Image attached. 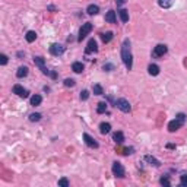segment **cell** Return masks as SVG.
<instances>
[{"label": "cell", "mask_w": 187, "mask_h": 187, "mask_svg": "<svg viewBox=\"0 0 187 187\" xmlns=\"http://www.w3.org/2000/svg\"><path fill=\"white\" fill-rule=\"evenodd\" d=\"M181 126H183V123H181L180 120H177V119H175V120H171L170 123H168V130H170L171 133H172V132L178 130V129H180Z\"/></svg>", "instance_id": "11"}, {"label": "cell", "mask_w": 187, "mask_h": 187, "mask_svg": "<svg viewBox=\"0 0 187 187\" xmlns=\"http://www.w3.org/2000/svg\"><path fill=\"white\" fill-rule=\"evenodd\" d=\"M159 183H161L162 186H171V181L168 180V177H162V178L159 180Z\"/></svg>", "instance_id": "28"}, {"label": "cell", "mask_w": 187, "mask_h": 187, "mask_svg": "<svg viewBox=\"0 0 187 187\" xmlns=\"http://www.w3.org/2000/svg\"><path fill=\"white\" fill-rule=\"evenodd\" d=\"M167 51H168V48H167L165 44H158V45L155 47V50H153V54H155L156 57H162Z\"/></svg>", "instance_id": "8"}, {"label": "cell", "mask_w": 187, "mask_h": 187, "mask_svg": "<svg viewBox=\"0 0 187 187\" xmlns=\"http://www.w3.org/2000/svg\"><path fill=\"white\" fill-rule=\"evenodd\" d=\"M105 111H107V102H100L98 107H97V113H98V114H102V113H105Z\"/></svg>", "instance_id": "25"}, {"label": "cell", "mask_w": 187, "mask_h": 187, "mask_svg": "<svg viewBox=\"0 0 187 187\" xmlns=\"http://www.w3.org/2000/svg\"><path fill=\"white\" fill-rule=\"evenodd\" d=\"M158 4L161 7H164V9H168L174 4V0H158Z\"/></svg>", "instance_id": "20"}, {"label": "cell", "mask_w": 187, "mask_h": 187, "mask_svg": "<svg viewBox=\"0 0 187 187\" xmlns=\"http://www.w3.org/2000/svg\"><path fill=\"white\" fill-rule=\"evenodd\" d=\"M105 21H107L108 23H114V22H116V12H114V10H108L107 15H105Z\"/></svg>", "instance_id": "14"}, {"label": "cell", "mask_w": 187, "mask_h": 187, "mask_svg": "<svg viewBox=\"0 0 187 187\" xmlns=\"http://www.w3.org/2000/svg\"><path fill=\"white\" fill-rule=\"evenodd\" d=\"M59 186L69 187V180H67V178H60V180H59Z\"/></svg>", "instance_id": "29"}, {"label": "cell", "mask_w": 187, "mask_h": 187, "mask_svg": "<svg viewBox=\"0 0 187 187\" xmlns=\"http://www.w3.org/2000/svg\"><path fill=\"white\" fill-rule=\"evenodd\" d=\"M84 140H85V143L88 146H91V148H98V142L92 136H89L88 133H84Z\"/></svg>", "instance_id": "10"}, {"label": "cell", "mask_w": 187, "mask_h": 187, "mask_svg": "<svg viewBox=\"0 0 187 187\" xmlns=\"http://www.w3.org/2000/svg\"><path fill=\"white\" fill-rule=\"evenodd\" d=\"M29 120H31V121H40V120H41V114H38V113H32V114L29 116Z\"/></svg>", "instance_id": "27"}, {"label": "cell", "mask_w": 187, "mask_h": 187, "mask_svg": "<svg viewBox=\"0 0 187 187\" xmlns=\"http://www.w3.org/2000/svg\"><path fill=\"white\" fill-rule=\"evenodd\" d=\"M86 12H88V15H97V13L100 12V7H98L97 4H89V6L86 7Z\"/></svg>", "instance_id": "16"}, {"label": "cell", "mask_w": 187, "mask_h": 187, "mask_svg": "<svg viewBox=\"0 0 187 187\" xmlns=\"http://www.w3.org/2000/svg\"><path fill=\"white\" fill-rule=\"evenodd\" d=\"M113 174L119 178H123L124 177V167L120 164V162H113Z\"/></svg>", "instance_id": "5"}, {"label": "cell", "mask_w": 187, "mask_h": 187, "mask_svg": "<svg viewBox=\"0 0 187 187\" xmlns=\"http://www.w3.org/2000/svg\"><path fill=\"white\" fill-rule=\"evenodd\" d=\"M119 15H120V19H121V22H127L129 21V10H126V9H120L119 10Z\"/></svg>", "instance_id": "19"}, {"label": "cell", "mask_w": 187, "mask_h": 187, "mask_svg": "<svg viewBox=\"0 0 187 187\" xmlns=\"http://www.w3.org/2000/svg\"><path fill=\"white\" fill-rule=\"evenodd\" d=\"M180 183H181V186H187V174H183L180 177Z\"/></svg>", "instance_id": "33"}, {"label": "cell", "mask_w": 187, "mask_h": 187, "mask_svg": "<svg viewBox=\"0 0 187 187\" xmlns=\"http://www.w3.org/2000/svg\"><path fill=\"white\" fill-rule=\"evenodd\" d=\"M116 107L121 110L123 113H129L130 110H132V107H130V102L127 101V100H124V98H120L116 101Z\"/></svg>", "instance_id": "3"}, {"label": "cell", "mask_w": 187, "mask_h": 187, "mask_svg": "<svg viewBox=\"0 0 187 187\" xmlns=\"http://www.w3.org/2000/svg\"><path fill=\"white\" fill-rule=\"evenodd\" d=\"M104 70H107V72H111V70H113V69H114V66H113V65H104Z\"/></svg>", "instance_id": "36"}, {"label": "cell", "mask_w": 187, "mask_h": 187, "mask_svg": "<svg viewBox=\"0 0 187 187\" xmlns=\"http://www.w3.org/2000/svg\"><path fill=\"white\" fill-rule=\"evenodd\" d=\"M13 94H16V95L22 97V98H26V97L29 95V92H28L26 89H23V86H21V85L13 86Z\"/></svg>", "instance_id": "9"}, {"label": "cell", "mask_w": 187, "mask_h": 187, "mask_svg": "<svg viewBox=\"0 0 187 187\" xmlns=\"http://www.w3.org/2000/svg\"><path fill=\"white\" fill-rule=\"evenodd\" d=\"M41 101H43L41 95H32V97H31V105H34V107L40 105V104H41Z\"/></svg>", "instance_id": "24"}, {"label": "cell", "mask_w": 187, "mask_h": 187, "mask_svg": "<svg viewBox=\"0 0 187 187\" xmlns=\"http://www.w3.org/2000/svg\"><path fill=\"white\" fill-rule=\"evenodd\" d=\"M167 148H168V149H174V148H175V145H172V143H168V145H167Z\"/></svg>", "instance_id": "38"}, {"label": "cell", "mask_w": 187, "mask_h": 187, "mask_svg": "<svg viewBox=\"0 0 187 187\" xmlns=\"http://www.w3.org/2000/svg\"><path fill=\"white\" fill-rule=\"evenodd\" d=\"M133 151H135L133 148H124L123 153H124V155H130V153H133Z\"/></svg>", "instance_id": "35"}, {"label": "cell", "mask_w": 187, "mask_h": 187, "mask_svg": "<svg viewBox=\"0 0 187 187\" xmlns=\"http://www.w3.org/2000/svg\"><path fill=\"white\" fill-rule=\"evenodd\" d=\"M34 63H35V66H38L40 67V70L44 73V75H50V70L45 67V60H44V57H41V56H35L34 57Z\"/></svg>", "instance_id": "2"}, {"label": "cell", "mask_w": 187, "mask_h": 187, "mask_svg": "<svg viewBox=\"0 0 187 187\" xmlns=\"http://www.w3.org/2000/svg\"><path fill=\"white\" fill-rule=\"evenodd\" d=\"M97 51H98L97 41L92 38V40H89V41H88V45H86V48H85V53H86V54H91V53H97Z\"/></svg>", "instance_id": "7"}, {"label": "cell", "mask_w": 187, "mask_h": 187, "mask_svg": "<svg viewBox=\"0 0 187 187\" xmlns=\"http://www.w3.org/2000/svg\"><path fill=\"white\" fill-rule=\"evenodd\" d=\"M65 86H67V88H72V86H75V81L73 79H65Z\"/></svg>", "instance_id": "32"}, {"label": "cell", "mask_w": 187, "mask_h": 187, "mask_svg": "<svg viewBox=\"0 0 187 187\" xmlns=\"http://www.w3.org/2000/svg\"><path fill=\"white\" fill-rule=\"evenodd\" d=\"M92 91H94V94H95V95H102V94H104V91H102V86L98 85V84L92 86Z\"/></svg>", "instance_id": "26"}, {"label": "cell", "mask_w": 187, "mask_h": 187, "mask_svg": "<svg viewBox=\"0 0 187 187\" xmlns=\"http://www.w3.org/2000/svg\"><path fill=\"white\" fill-rule=\"evenodd\" d=\"M50 53L53 56H62V54L65 53V47H63L62 44H51Z\"/></svg>", "instance_id": "6"}, {"label": "cell", "mask_w": 187, "mask_h": 187, "mask_svg": "<svg viewBox=\"0 0 187 187\" xmlns=\"http://www.w3.org/2000/svg\"><path fill=\"white\" fill-rule=\"evenodd\" d=\"M113 32L111 31H108V32H104V34H101V40L104 41V43H110L111 40H113Z\"/></svg>", "instance_id": "23"}, {"label": "cell", "mask_w": 187, "mask_h": 187, "mask_svg": "<svg viewBox=\"0 0 187 187\" xmlns=\"http://www.w3.org/2000/svg\"><path fill=\"white\" fill-rule=\"evenodd\" d=\"M25 38H26L28 43H34L35 40H37V32L35 31H28L26 35H25Z\"/></svg>", "instance_id": "22"}, {"label": "cell", "mask_w": 187, "mask_h": 187, "mask_svg": "<svg viewBox=\"0 0 187 187\" xmlns=\"http://www.w3.org/2000/svg\"><path fill=\"white\" fill-rule=\"evenodd\" d=\"M148 72H149L151 76H156V75H159V66L158 65H149Z\"/></svg>", "instance_id": "17"}, {"label": "cell", "mask_w": 187, "mask_h": 187, "mask_svg": "<svg viewBox=\"0 0 187 187\" xmlns=\"http://www.w3.org/2000/svg\"><path fill=\"white\" fill-rule=\"evenodd\" d=\"M121 60L127 70H132L133 67V56H132V48H130V41L124 40L121 45Z\"/></svg>", "instance_id": "1"}, {"label": "cell", "mask_w": 187, "mask_h": 187, "mask_svg": "<svg viewBox=\"0 0 187 187\" xmlns=\"http://www.w3.org/2000/svg\"><path fill=\"white\" fill-rule=\"evenodd\" d=\"M145 161H146V162H149V164L153 165V167H159V165H161V162H159L156 158L151 156V155H146V156H145Z\"/></svg>", "instance_id": "13"}, {"label": "cell", "mask_w": 187, "mask_h": 187, "mask_svg": "<svg viewBox=\"0 0 187 187\" xmlns=\"http://www.w3.org/2000/svg\"><path fill=\"white\" fill-rule=\"evenodd\" d=\"M175 119L180 120V121H181V123L184 124V121H186V114H184V113H178V114L175 116Z\"/></svg>", "instance_id": "30"}, {"label": "cell", "mask_w": 187, "mask_h": 187, "mask_svg": "<svg viewBox=\"0 0 187 187\" xmlns=\"http://www.w3.org/2000/svg\"><path fill=\"white\" fill-rule=\"evenodd\" d=\"M113 140H114V142H116V143H123V142H124V135H123V133H121V132H116V133H114V135H113Z\"/></svg>", "instance_id": "18"}, {"label": "cell", "mask_w": 187, "mask_h": 187, "mask_svg": "<svg viewBox=\"0 0 187 187\" xmlns=\"http://www.w3.org/2000/svg\"><path fill=\"white\" fill-rule=\"evenodd\" d=\"M88 98H89V92H88L86 89L82 91V92H81V100H82V101H86Z\"/></svg>", "instance_id": "31"}, {"label": "cell", "mask_w": 187, "mask_h": 187, "mask_svg": "<svg viewBox=\"0 0 187 187\" xmlns=\"http://www.w3.org/2000/svg\"><path fill=\"white\" fill-rule=\"evenodd\" d=\"M72 70H73L75 73H82V72H84V65H82L81 62H75V63L72 65Z\"/></svg>", "instance_id": "15"}, {"label": "cell", "mask_w": 187, "mask_h": 187, "mask_svg": "<svg viewBox=\"0 0 187 187\" xmlns=\"http://www.w3.org/2000/svg\"><path fill=\"white\" fill-rule=\"evenodd\" d=\"M0 63H1L3 66L7 63V56H6V54H1V56H0Z\"/></svg>", "instance_id": "34"}, {"label": "cell", "mask_w": 187, "mask_h": 187, "mask_svg": "<svg viewBox=\"0 0 187 187\" xmlns=\"http://www.w3.org/2000/svg\"><path fill=\"white\" fill-rule=\"evenodd\" d=\"M26 75H28V67L26 66H21V67L18 69V72H16L18 78H25Z\"/></svg>", "instance_id": "21"}, {"label": "cell", "mask_w": 187, "mask_h": 187, "mask_svg": "<svg viewBox=\"0 0 187 187\" xmlns=\"http://www.w3.org/2000/svg\"><path fill=\"white\" fill-rule=\"evenodd\" d=\"M92 31V23L91 22H86L82 25V28H81V31H79V37H78V41H82L84 38H85L86 35L89 34Z\"/></svg>", "instance_id": "4"}, {"label": "cell", "mask_w": 187, "mask_h": 187, "mask_svg": "<svg viewBox=\"0 0 187 187\" xmlns=\"http://www.w3.org/2000/svg\"><path fill=\"white\" fill-rule=\"evenodd\" d=\"M126 1H127V0H116V4H117V6H123Z\"/></svg>", "instance_id": "37"}, {"label": "cell", "mask_w": 187, "mask_h": 187, "mask_svg": "<svg viewBox=\"0 0 187 187\" xmlns=\"http://www.w3.org/2000/svg\"><path fill=\"white\" fill-rule=\"evenodd\" d=\"M110 130H111V124H110V123H101V124H100V132H101V135L110 133Z\"/></svg>", "instance_id": "12"}]
</instances>
